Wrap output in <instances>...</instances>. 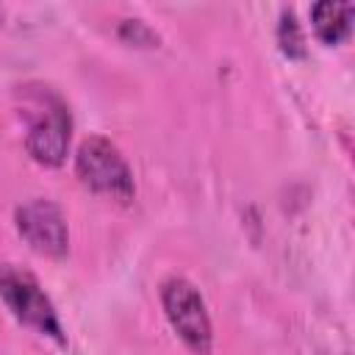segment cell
<instances>
[{
    "mask_svg": "<svg viewBox=\"0 0 355 355\" xmlns=\"http://www.w3.org/2000/svg\"><path fill=\"white\" fill-rule=\"evenodd\" d=\"M25 94H28L25 150L36 164L55 169L67 161V153H69V139H72L69 108L50 89H36V92H25Z\"/></svg>",
    "mask_w": 355,
    "mask_h": 355,
    "instance_id": "cell-1",
    "label": "cell"
},
{
    "mask_svg": "<svg viewBox=\"0 0 355 355\" xmlns=\"http://www.w3.org/2000/svg\"><path fill=\"white\" fill-rule=\"evenodd\" d=\"M75 172L80 183L94 194L111 197L116 202H130L136 197L133 172L119 147L105 136H89L80 141L75 153Z\"/></svg>",
    "mask_w": 355,
    "mask_h": 355,
    "instance_id": "cell-2",
    "label": "cell"
},
{
    "mask_svg": "<svg viewBox=\"0 0 355 355\" xmlns=\"http://www.w3.org/2000/svg\"><path fill=\"white\" fill-rule=\"evenodd\" d=\"M161 305L183 347L194 355H211L214 327L200 288L186 277H166L161 283Z\"/></svg>",
    "mask_w": 355,
    "mask_h": 355,
    "instance_id": "cell-3",
    "label": "cell"
},
{
    "mask_svg": "<svg viewBox=\"0 0 355 355\" xmlns=\"http://www.w3.org/2000/svg\"><path fill=\"white\" fill-rule=\"evenodd\" d=\"M0 300L6 302V308L11 311V316L17 322L64 344V330H61L58 313L31 272L11 266V263L3 266L0 269Z\"/></svg>",
    "mask_w": 355,
    "mask_h": 355,
    "instance_id": "cell-4",
    "label": "cell"
},
{
    "mask_svg": "<svg viewBox=\"0 0 355 355\" xmlns=\"http://www.w3.org/2000/svg\"><path fill=\"white\" fill-rule=\"evenodd\" d=\"M14 225L22 241L47 258H64L69 250V227L64 211L44 197H33L14 211Z\"/></svg>",
    "mask_w": 355,
    "mask_h": 355,
    "instance_id": "cell-5",
    "label": "cell"
},
{
    "mask_svg": "<svg viewBox=\"0 0 355 355\" xmlns=\"http://www.w3.org/2000/svg\"><path fill=\"white\" fill-rule=\"evenodd\" d=\"M352 14L355 8L349 3H333V0H322L311 8V25L313 33L324 42V44H338L349 36L352 28Z\"/></svg>",
    "mask_w": 355,
    "mask_h": 355,
    "instance_id": "cell-6",
    "label": "cell"
},
{
    "mask_svg": "<svg viewBox=\"0 0 355 355\" xmlns=\"http://www.w3.org/2000/svg\"><path fill=\"white\" fill-rule=\"evenodd\" d=\"M277 44L288 58H302L305 55V33L302 25L297 22L294 11L283 8L280 22H277Z\"/></svg>",
    "mask_w": 355,
    "mask_h": 355,
    "instance_id": "cell-7",
    "label": "cell"
},
{
    "mask_svg": "<svg viewBox=\"0 0 355 355\" xmlns=\"http://www.w3.org/2000/svg\"><path fill=\"white\" fill-rule=\"evenodd\" d=\"M119 36L128 39V42H133V44H144V47L158 44V36H155L141 19H125V22L119 25Z\"/></svg>",
    "mask_w": 355,
    "mask_h": 355,
    "instance_id": "cell-8",
    "label": "cell"
}]
</instances>
